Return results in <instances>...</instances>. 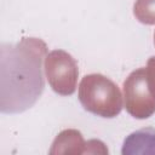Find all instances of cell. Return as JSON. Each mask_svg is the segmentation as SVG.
<instances>
[{
    "label": "cell",
    "mask_w": 155,
    "mask_h": 155,
    "mask_svg": "<svg viewBox=\"0 0 155 155\" xmlns=\"http://www.w3.org/2000/svg\"><path fill=\"white\" fill-rule=\"evenodd\" d=\"M133 15L140 23L155 24V0H136Z\"/></svg>",
    "instance_id": "cell-7"
},
{
    "label": "cell",
    "mask_w": 155,
    "mask_h": 155,
    "mask_svg": "<svg viewBox=\"0 0 155 155\" xmlns=\"http://www.w3.org/2000/svg\"><path fill=\"white\" fill-rule=\"evenodd\" d=\"M154 41H155V34H154Z\"/></svg>",
    "instance_id": "cell-9"
},
{
    "label": "cell",
    "mask_w": 155,
    "mask_h": 155,
    "mask_svg": "<svg viewBox=\"0 0 155 155\" xmlns=\"http://www.w3.org/2000/svg\"><path fill=\"white\" fill-rule=\"evenodd\" d=\"M144 69H145V78L149 91L155 97V57H150L148 59L147 67Z\"/></svg>",
    "instance_id": "cell-8"
},
{
    "label": "cell",
    "mask_w": 155,
    "mask_h": 155,
    "mask_svg": "<svg viewBox=\"0 0 155 155\" xmlns=\"http://www.w3.org/2000/svg\"><path fill=\"white\" fill-rule=\"evenodd\" d=\"M125 108L136 119H147L155 113V97L150 93L145 69L133 70L124 82Z\"/></svg>",
    "instance_id": "cell-4"
},
{
    "label": "cell",
    "mask_w": 155,
    "mask_h": 155,
    "mask_svg": "<svg viewBox=\"0 0 155 155\" xmlns=\"http://www.w3.org/2000/svg\"><path fill=\"white\" fill-rule=\"evenodd\" d=\"M124 155H155V128L145 127L131 133L122 145Z\"/></svg>",
    "instance_id": "cell-5"
},
{
    "label": "cell",
    "mask_w": 155,
    "mask_h": 155,
    "mask_svg": "<svg viewBox=\"0 0 155 155\" xmlns=\"http://www.w3.org/2000/svg\"><path fill=\"white\" fill-rule=\"evenodd\" d=\"M45 74L52 90L61 96H70L76 90L78 63L63 50H53L45 57Z\"/></svg>",
    "instance_id": "cell-3"
},
{
    "label": "cell",
    "mask_w": 155,
    "mask_h": 155,
    "mask_svg": "<svg viewBox=\"0 0 155 155\" xmlns=\"http://www.w3.org/2000/svg\"><path fill=\"white\" fill-rule=\"evenodd\" d=\"M46 44L38 38H23L0 46V110L7 114L31 108L42 94V63Z\"/></svg>",
    "instance_id": "cell-1"
},
{
    "label": "cell",
    "mask_w": 155,
    "mask_h": 155,
    "mask_svg": "<svg viewBox=\"0 0 155 155\" xmlns=\"http://www.w3.org/2000/svg\"><path fill=\"white\" fill-rule=\"evenodd\" d=\"M90 142H85L76 130H64L54 139L50 154H84L90 153Z\"/></svg>",
    "instance_id": "cell-6"
},
{
    "label": "cell",
    "mask_w": 155,
    "mask_h": 155,
    "mask_svg": "<svg viewBox=\"0 0 155 155\" xmlns=\"http://www.w3.org/2000/svg\"><path fill=\"white\" fill-rule=\"evenodd\" d=\"M79 101L90 113L102 117H114L122 109L119 87L102 74H88L79 85Z\"/></svg>",
    "instance_id": "cell-2"
}]
</instances>
